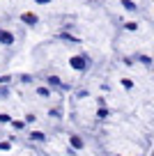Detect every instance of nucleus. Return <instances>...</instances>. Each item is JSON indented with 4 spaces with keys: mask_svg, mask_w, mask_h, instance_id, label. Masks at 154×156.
Masks as SVG:
<instances>
[{
    "mask_svg": "<svg viewBox=\"0 0 154 156\" xmlns=\"http://www.w3.org/2000/svg\"><path fill=\"white\" fill-rule=\"evenodd\" d=\"M48 83H51V85H55V87H67V85H62V83H60V78H55V76H51V78H48Z\"/></svg>",
    "mask_w": 154,
    "mask_h": 156,
    "instance_id": "8",
    "label": "nucleus"
},
{
    "mask_svg": "<svg viewBox=\"0 0 154 156\" xmlns=\"http://www.w3.org/2000/svg\"><path fill=\"white\" fill-rule=\"evenodd\" d=\"M35 2H39V5H48L51 0H35Z\"/></svg>",
    "mask_w": 154,
    "mask_h": 156,
    "instance_id": "14",
    "label": "nucleus"
},
{
    "mask_svg": "<svg viewBox=\"0 0 154 156\" xmlns=\"http://www.w3.org/2000/svg\"><path fill=\"white\" fill-rule=\"evenodd\" d=\"M30 140H37V142H44V140H46V136H44V133H39V131H32V133H30Z\"/></svg>",
    "mask_w": 154,
    "mask_h": 156,
    "instance_id": "4",
    "label": "nucleus"
},
{
    "mask_svg": "<svg viewBox=\"0 0 154 156\" xmlns=\"http://www.w3.org/2000/svg\"><path fill=\"white\" fill-rule=\"evenodd\" d=\"M97 117H99V119H106V117H108V110H106V108H99V112H97Z\"/></svg>",
    "mask_w": 154,
    "mask_h": 156,
    "instance_id": "9",
    "label": "nucleus"
},
{
    "mask_svg": "<svg viewBox=\"0 0 154 156\" xmlns=\"http://www.w3.org/2000/svg\"><path fill=\"white\" fill-rule=\"evenodd\" d=\"M21 21H23V23H28V25H37V23H39V19H37L35 14H30V12L21 14Z\"/></svg>",
    "mask_w": 154,
    "mask_h": 156,
    "instance_id": "2",
    "label": "nucleus"
},
{
    "mask_svg": "<svg viewBox=\"0 0 154 156\" xmlns=\"http://www.w3.org/2000/svg\"><path fill=\"white\" fill-rule=\"evenodd\" d=\"M60 39H64V41H72V44H81L76 37H72V34H67V32H60Z\"/></svg>",
    "mask_w": 154,
    "mask_h": 156,
    "instance_id": "7",
    "label": "nucleus"
},
{
    "mask_svg": "<svg viewBox=\"0 0 154 156\" xmlns=\"http://www.w3.org/2000/svg\"><path fill=\"white\" fill-rule=\"evenodd\" d=\"M72 147L74 149H83V140L78 136H72Z\"/></svg>",
    "mask_w": 154,
    "mask_h": 156,
    "instance_id": "6",
    "label": "nucleus"
},
{
    "mask_svg": "<svg viewBox=\"0 0 154 156\" xmlns=\"http://www.w3.org/2000/svg\"><path fill=\"white\" fill-rule=\"evenodd\" d=\"M122 7H124L127 12H136L138 7H136V2H131V0H122Z\"/></svg>",
    "mask_w": 154,
    "mask_h": 156,
    "instance_id": "5",
    "label": "nucleus"
},
{
    "mask_svg": "<svg viewBox=\"0 0 154 156\" xmlns=\"http://www.w3.org/2000/svg\"><path fill=\"white\" fill-rule=\"evenodd\" d=\"M72 67L76 69V71H83V69H85V58H81V55L72 58Z\"/></svg>",
    "mask_w": 154,
    "mask_h": 156,
    "instance_id": "1",
    "label": "nucleus"
},
{
    "mask_svg": "<svg viewBox=\"0 0 154 156\" xmlns=\"http://www.w3.org/2000/svg\"><path fill=\"white\" fill-rule=\"evenodd\" d=\"M140 62H143V64H152V60H149L147 55H143V58H140Z\"/></svg>",
    "mask_w": 154,
    "mask_h": 156,
    "instance_id": "11",
    "label": "nucleus"
},
{
    "mask_svg": "<svg viewBox=\"0 0 154 156\" xmlns=\"http://www.w3.org/2000/svg\"><path fill=\"white\" fill-rule=\"evenodd\" d=\"M37 94H39V97H51V90H46V87H39V90H37Z\"/></svg>",
    "mask_w": 154,
    "mask_h": 156,
    "instance_id": "10",
    "label": "nucleus"
},
{
    "mask_svg": "<svg viewBox=\"0 0 154 156\" xmlns=\"http://www.w3.org/2000/svg\"><path fill=\"white\" fill-rule=\"evenodd\" d=\"M0 122H9V115H5V112H2V115H0Z\"/></svg>",
    "mask_w": 154,
    "mask_h": 156,
    "instance_id": "12",
    "label": "nucleus"
},
{
    "mask_svg": "<svg viewBox=\"0 0 154 156\" xmlns=\"http://www.w3.org/2000/svg\"><path fill=\"white\" fill-rule=\"evenodd\" d=\"M7 94H9V92H7V87H0V97H7Z\"/></svg>",
    "mask_w": 154,
    "mask_h": 156,
    "instance_id": "13",
    "label": "nucleus"
},
{
    "mask_svg": "<svg viewBox=\"0 0 154 156\" xmlns=\"http://www.w3.org/2000/svg\"><path fill=\"white\" fill-rule=\"evenodd\" d=\"M0 44H5V46L14 44V37H12V32H0Z\"/></svg>",
    "mask_w": 154,
    "mask_h": 156,
    "instance_id": "3",
    "label": "nucleus"
}]
</instances>
